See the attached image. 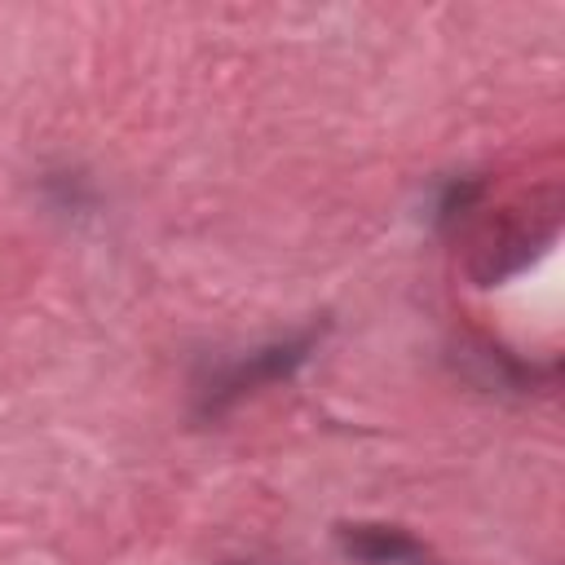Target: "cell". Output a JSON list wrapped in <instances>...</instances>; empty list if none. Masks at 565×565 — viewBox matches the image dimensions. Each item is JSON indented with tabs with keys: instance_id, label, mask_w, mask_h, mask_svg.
I'll list each match as a JSON object with an SVG mask.
<instances>
[{
	"instance_id": "3",
	"label": "cell",
	"mask_w": 565,
	"mask_h": 565,
	"mask_svg": "<svg viewBox=\"0 0 565 565\" xmlns=\"http://www.w3.org/2000/svg\"><path fill=\"white\" fill-rule=\"evenodd\" d=\"M477 194H481V181H472V177H455V181H446L441 194H437V225L459 221V216L477 203Z\"/></svg>"
},
{
	"instance_id": "2",
	"label": "cell",
	"mask_w": 565,
	"mask_h": 565,
	"mask_svg": "<svg viewBox=\"0 0 565 565\" xmlns=\"http://www.w3.org/2000/svg\"><path fill=\"white\" fill-rule=\"evenodd\" d=\"M340 547L362 565H433V552L415 534H406L402 525H380V521L340 525Z\"/></svg>"
},
{
	"instance_id": "1",
	"label": "cell",
	"mask_w": 565,
	"mask_h": 565,
	"mask_svg": "<svg viewBox=\"0 0 565 565\" xmlns=\"http://www.w3.org/2000/svg\"><path fill=\"white\" fill-rule=\"evenodd\" d=\"M322 340V327H305L287 340H269L234 362H225L203 388H199V415H221L230 411L234 402H243L247 393L265 388V384H278L287 375H296L305 366V358L313 353V344Z\"/></svg>"
}]
</instances>
